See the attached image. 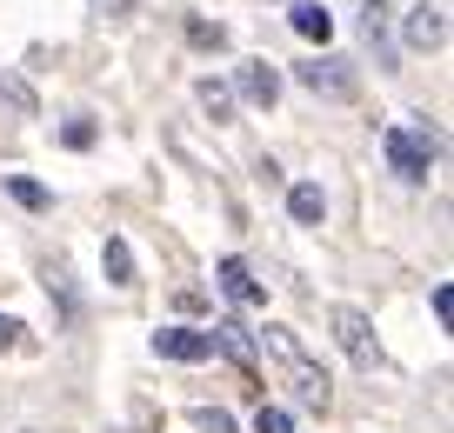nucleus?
<instances>
[{
    "label": "nucleus",
    "mask_w": 454,
    "mask_h": 433,
    "mask_svg": "<svg viewBox=\"0 0 454 433\" xmlns=\"http://www.w3.org/2000/svg\"><path fill=\"white\" fill-rule=\"evenodd\" d=\"M134 7H141V0H107V14H114V20H128Z\"/></svg>",
    "instance_id": "obj_23"
},
{
    "label": "nucleus",
    "mask_w": 454,
    "mask_h": 433,
    "mask_svg": "<svg viewBox=\"0 0 454 433\" xmlns=\"http://www.w3.org/2000/svg\"><path fill=\"white\" fill-rule=\"evenodd\" d=\"M94 134H100V127H94V113H74V120L60 127V140H67V147H94Z\"/></svg>",
    "instance_id": "obj_17"
},
{
    "label": "nucleus",
    "mask_w": 454,
    "mask_h": 433,
    "mask_svg": "<svg viewBox=\"0 0 454 433\" xmlns=\"http://www.w3.org/2000/svg\"><path fill=\"white\" fill-rule=\"evenodd\" d=\"M0 100H14L20 113H34V87H27V81H14V73H0Z\"/></svg>",
    "instance_id": "obj_19"
},
{
    "label": "nucleus",
    "mask_w": 454,
    "mask_h": 433,
    "mask_svg": "<svg viewBox=\"0 0 454 433\" xmlns=\"http://www.w3.org/2000/svg\"><path fill=\"white\" fill-rule=\"evenodd\" d=\"M194 100L214 113V120H234V87L214 81V73H200V81H194Z\"/></svg>",
    "instance_id": "obj_13"
},
{
    "label": "nucleus",
    "mask_w": 454,
    "mask_h": 433,
    "mask_svg": "<svg viewBox=\"0 0 454 433\" xmlns=\"http://www.w3.org/2000/svg\"><path fill=\"white\" fill-rule=\"evenodd\" d=\"M7 194H14L27 213H47V207H54V194H47L41 181H27V174H7Z\"/></svg>",
    "instance_id": "obj_14"
},
{
    "label": "nucleus",
    "mask_w": 454,
    "mask_h": 433,
    "mask_svg": "<svg viewBox=\"0 0 454 433\" xmlns=\"http://www.w3.org/2000/svg\"><path fill=\"white\" fill-rule=\"evenodd\" d=\"M254 433H294V414H287V406H261V414H254Z\"/></svg>",
    "instance_id": "obj_18"
},
{
    "label": "nucleus",
    "mask_w": 454,
    "mask_h": 433,
    "mask_svg": "<svg viewBox=\"0 0 454 433\" xmlns=\"http://www.w3.org/2000/svg\"><path fill=\"white\" fill-rule=\"evenodd\" d=\"M327 321H334L340 353H348V360H355L361 374H374V367H381V347H374V327H368V313H361V307H334Z\"/></svg>",
    "instance_id": "obj_2"
},
{
    "label": "nucleus",
    "mask_w": 454,
    "mask_h": 433,
    "mask_svg": "<svg viewBox=\"0 0 454 433\" xmlns=\"http://www.w3.org/2000/svg\"><path fill=\"white\" fill-rule=\"evenodd\" d=\"M287 27H294L301 41H314V47L334 41V14H327L321 0H287Z\"/></svg>",
    "instance_id": "obj_8"
},
{
    "label": "nucleus",
    "mask_w": 454,
    "mask_h": 433,
    "mask_svg": "<svg viewBox=\"0 0 454 433\" xmlns=\"http://www.w3.org/2000/svg\"><path fill=\"white\" fill-rule=\"evenodd\" d=\"M361 41L374 47L381 73H401V47H395V7H387V0H368V7H361Z\"/></svg>",
    "instance_id": "obj_4"
},
{
    "label": "nucleus",
    "mask_w": 454,
    "mask_h": 433,
    "mask_svg": "<svg viewBox=\"0 0 454 433\" xmlns=\"http://www.w3.org/2000/svg\"><path fill=\"white\" fill-rule=\"evenodd\" d=\"M401 34H408V47H441L448 41V14H441V7H408Z\"/></svg>",
    "instance_id": "obj_10"
},
{
    "label": "nucleus",
    "mask_w": 454,
    "mask_h": 433,
    "mask_svg": "<svg viewBox=\"0 0 454 433\" xmlns=\"http://www.w3.org/2000/svg\"><path fill=\"white\" fill-rule=\"evenodd\" d=\"M294 81L308 94H327V100H355V67L340 54H314V60H294Z\"/></svg>",
    "instance_id": "obj_3"
},
{
    "label": "nucleus",
    "mask_w": 454,
    "mask_h": 433,
    "mask_svg": "<svg viewBox=\"0 0 454 433\" xmlns=\"http://www.w3.org/2000/svg\"><path fill=\"white\" fill-rule=\"evenodd\" d=\"M227 87H234L241 100H254V107H274V100H281V73H274L268 60H241Z\"/></svg>",
    "instance_id": "obj_7"
},
{
    "label": "nucleus",
    "mask_w": 454,
    "mask_h": 433,
    "mask_svg": "<svg viewBox=\"0 0 454 433\" xmlns=\"http://www.w3.org/2000/svg\"><path fill=\"white\" fill-rule=\"evenodd\" d=\"M187 41H194V47H214V54H221V47H227V27H221V20H187Z\"/></svg>",
    "instance_id": "obj_16"
},
{
    "label": "nucleus",
    "mask_w": 454,
    "mask_h": 433,
    "mask_svg": "<svg viewBox=\"0 0 454 433\" xmlns=\"http://www.w3.org/2000/svg\"><path fill=\"white\" fill-rule=\"evenodd\" d=\"M194 433H241V420L227 406H194Z\"/></svg>",
    "instance_id": "obj_15"
},
{
    "label": "nucleus",
    "mask_w": 454,
    "mask_h": 433,
    "mask_svg": "<svg viewBox=\"0 0 454 433\" xmlns=\"http://www.w3.org/2000/svg\"><path fill=\"white\" fill-rule=\"evenodd\" d=\"M427 307H434V321H441V327L454 321V287H448V280H434V294H427Z\"/></svg>",
    "instance_id": "obj_20"
},
{
    "label": "nucleus",
    "mask_w": 454,
    "mask_h": 433,
    "mask_svg": "<svg viewBox=\"0 0 454 433\" xmlns=\"http://www.w3.org/2000/svg\"><path fill=\"white\" fill-rule=\"evenodd\" d=\"M20 340H27V327H20L14 313H0V353H7V347H20Z\"/></svg>",
    "instance_id": "obj_21"
},
{
    "label": "nucleus",
    "mask_w": 454,
    "mask_h": 433,
    "mask_svg": "<svg viewBox=\"0 0 454 433\" xmlns=\"http://www.w3.org/2000/svg\"><path fill=\"white\" fill-rule=\"evenodd\" d=\"M381 147H387V167H395V181L427 187V174H434V127H427V113H414L408 127H387Z\"/></svg>",
    "instance_id": "obj_1"
},
{
    "label": "nucleus",
    "mask_w": 454,
    "mask_h": 433,
    "mask_svg": "<svg viewBox=\"0 0 454 433\" xmlns=\"http://www.w3.org/2000/svg\"><path fill=\"white\" fill-rule=\"evenodd\" d=\"M174 307H181V313H207V294H200V287H181V294H174Z\"/></svg>",
    "instance_id": "obj_22"
},
{
    "label": "nucleus",
    "mask_w": 454,
    "mask_h": 433,
    "mask_svg": "<svg viewBox=\"0 0 454 433\" xmlns=\"http://www.w3.org/2000/svg\"><path fill=\"white\" fill-rule=\"evenodd\" d=\"M100 274H107V287H134V280H141V274H134V247L121 234L100 240Z\"/></svg>",
    "instance_id": "obj_11"
},
{
    "label": "nucleus",
    "mask_w": 454,
    "mask_h": 433,
    "mask_svg": "<svg viewBox=\"0 0 454 433\" xmlns=\"http://www.w3.org/2000/svg\"><path fill=\"white\" fill-rule=\"evenodd\" d=\"M147 347L160 353V360H214V334L207 327H154V340H147Z\"/></svg>",
    "instance_id": "obj_5"
},
{
    "label": "nucleus",
    "mask_w": 454,
    "mask_h": 433,
    "mask_svg": "<svg viewBox=\"0 0 454 433\" xmlns=\"http://www.w3.org/2000/svg\"><path fill=\"white\" fill-rule=\"evenodd\" d=\"M207 334H214V353H234L241 367H254V360H261V347H254V334H247V321H241V313H227V321H214Z\"/></svg>",
    "instance_id": "obj_9"
},
{
    "label": "nucleus",
    "mask_w": 454,
    "mask_h": 433,
    "mask_svg": "<svg viewBox=\"0 0 454 433\" xmlns=\"http://www.w3.org/2000/svg\"><path fill=\"white\" fill-rule=\"evenodd\" d=\"M287 213H294L301 227H321V220H327V194H321V181H294V187H287Z\"/></svg>",
    "instance_id": "obj_12"
},
{
    "label": "nucleus",
    "mask_w": 454,
    "mask_h": 433,
    "mask_svg": "<svg viewBox=\"0 0 454 433\" xmlns=\"http://www.w3.org/2000/svg\"><path fill=\"white\" fill-rule=\"evenodd\" d=\"M214 280H221V294L234 300V307H268V287H261V280H254V267H247V260H234V253H227L221 267H214Z\"/></svg>",
    "instance_id": "obj_6"
}]
</instances>
